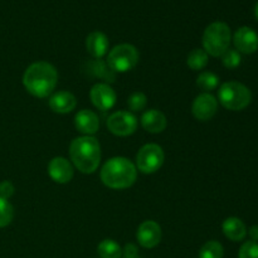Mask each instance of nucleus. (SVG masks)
Segmentation results:
<instances>
[{
  "label": "nucleus",
  "instance_id": "obj_31",
  "mask_svg": "<svg viewBox=\"0 0 258 258\" xmlns=\"http://www.w3.org/2000/svg\"><path fill=\"white\" fill-rule=\"evenodd\" d=\"M254 15H256V19L258 20V2H257V4L254 5Z\"/></svg>",
  "mask_w": 258,
  "mask_h": 258
},
{
  "label": "nucleus",
  "instance_id": "obj_23",
  "mask_svg": "<svg viewBox=\"0 0 258 258\" xmlns=\"http://www.w3.org/2000/svg\"><path fill=\"white\" fill-rule=\"evenodd\" d=\"M224 248L218 241H208L202 246L199 258H223Z\"/></svg>",
  "mask_w": 258,
  "mask_h": 258
},
{
  "label": "nucleus",
  "instance_id": "obj_29",
  "mask_svg": "<svg viewBox=\"0 0 258 258\" xmlns=\"http://www.w3.org/2000/svg\"><path fill=\"white\" fill-rule=\"evenodd\" d=\"M138 247L133 243L126 244L125 248L122 249L123 258H138Z\"/></svg>",
  "mask_w": 258,
  "mask_h": 258
},
{
  "label": "nucleus",
  "instance_id": "obj_1",
  "mask_svg": "<svg viewBox=\"0 0 258 258\" xmlns=\"http://www.w3.org/2000/svg\"><path fill=\"white\" fill-rule=\"evenodd\" d=\"M58 82V72L48 62H35L25 70L23 85L32 96L45 98L53 93Z\"/></svg>",
  "mask_w": 258,
  "mask_h": 258
},
{
  "label": "nucleus",
  "instance_id": "obj_3",
  "mask_svg": "<svg viewBox=\"0 0 258 258\" xmlns=\"http://www.w3.org/2000/svg\"><path fill=\"white\" fill-rule=\"evenodd\" d=\"M101 180L111 189H127L138 178V169L131 160L123 156L111 158L103 164L101 169Z\"/></svg>",
  "mask_w": 258,
  "mask_h": 258
},
{
  "label": "nucleus",
  "instance_id": "obj_6",
  "mask_svg": "<svg viewBox=\"0 0 258 258\" xmlns=\"http://www.w3.org/2000/svg\"><path fill=\"white\" fill-rule=\"evenodd\" d=\"M139 50L128 43L118 44L110 50L107 57V64L113 72H130L139 63Z\"/></svg>",
  "mask_w": 258,
  "mask_h": 258
},
{
  "label": "nucleus",
  "instance_id": "obj_21",
  "mask_svg": "<svg viewBox=\"0 0 258 258\" xmlns=\"http://www.w3.org/2000/svg\"><path fill=\"white\" fill-rule=\"evenodd\" d=\"M97 252L101 258H121L122 248L113 239H103L97 247Z\"/></svg>",
  "mask_w": 258,
  "mask_h": 258
},
{
  "label": "nucleus",
  "instance_id": "obj_7",
  "mask_svg": "<svg viewBox=\"0 0 258 258\" xmlns=\"http://www.w3.org/2000/svg\"><path fill=\"white\" fill-rule=\"evenodd\" d=\"M164 151L158 144H146L136 154V169L143 174H154L163 166Z\"/></svg>",
  "mask_w": 258,
  "mask_h": 258
},
{
  "label": "nucleus",
  "instance_id": "obj_15",
  "mask_svg": "<svg viewBox=\"0 0 258 258\" xmlns=\"http://www.w3.org/2000/svg\"><path fill=\"white\" fill-rule=\"evenodd\" d=\"M75 126L83 136H92L100 128V118L93 111L81 110L75 116Z\"/></svg>",
  "mask_w": 258,
  "mask_h": 258
},
{
  "label": "nucleus",
  "instance_id": "obj_28",
  "mask_svg": "<svg viewBox=\"0 0 258 258\" xmlns=\"http://www.w3.org/2000/svg\"><path fill=\"white\" fill-rule=\"evenodd\" d=\"M15 191V188L14 185H13L12 181H2L0 183V197L4 199H9L10 197H13V194H14Z\"/></svg>",
  "mask_w": 258,
  "mask_h": 258
},
{
  "label": "nucleus",
  "instance_id": "obj_2",
  "mask_svg": "<svg viewBox=\"0 0 258 258\" xmlns=\"http://www.w3.org/2000/svg\"><path fill=\"white\" fill-rule=\"evenodd\" d=\"M72 165L83 174H92L97 170L101 161L100 143L93 136H80L70 145Z\"/></svg>",
  "mask_w": 258,
  "mask_h": 258
},
{
  "label": "nucleus",
  "instance_id": "obj_20",
  "mask_svg": "<svg viewBox=\"0 0 258 258\" xmlns=\"http://www.w3.org/2000/svg\"><path fill=\"white\" fill-rule=\"evenodd\" d=\"M209 55L208 53L204 49H201V48H196V49L191 50L188 54V58H186V64L190 70L193 71H201L204 70L208 64Z\"/></svg>",
  "mask_w": 258,
  "mask_h": 258
},
{
  "label": "nucleus",
  "instance_id": "obj_10",
  "mask_svg": "<svg viewBox=\"0 0 258 258\" xmlns=\"http://www.w3.org/2000/svg\"><path fill=\"white\" fill-rule=\"evenodd\" d=\"M93 106L100 111H108L115 106L116 92L108 83H96L90 91Z\"/></svg>",
  "mask_w": 258,
  "mask_h": 258
},
{
  "label": "nucleus",
  "instance_id": "obj_30",
  "mask_svg": "<svg viewBox=\"0 0 258 258\" xmlns=\"http://www.w3.org/2000/svg\"><path fill=\"white\" fill-rule=\"evenodd\" d=\"M249 237H251L252 241L257 242L258 241V226H252L251 228H249Z\"/></svg>",
  "mask_w": 258,
  "mask_h": 258
},
{
  "label": "nucleus",
  "instance_id": "obj_24",
  "mask_svg": "<svg viewBox=\"0 0 258 258\" xmlns=\"http://www.w3.org/2000/svg\"><path fill=\"white\" fill-rule=\"evenodd\" d=\"M14 217V208L8 199L0 197V228L9 226Z\"/></svg>",
  "mask_w": 258,
  "mask_h": 258
},
{
  "label": "nucleus",
  "instance_id": "obj_26",
  "mask_svg": "<svg viewBox=\"0 0 258 258\" xmlns=\"http://www.w3.org/2000/svg\"><path fill=\"white\" fill-rule=\"evenodd\" d=\"M242 62L241 53L236 49H227L226 52L222 54V63L226 68L228 70H234V68L238 67Z\"/></svg>",
  "mask_w": 258,
  "mask_h": 258
},
{
  "label": "nucleus",
  "instance_id": "obj_13",
  "mask_svg": "<svg viewBox=\"0 0 258 258\" xmlns=\"http://www.w3.org/2000/svg\"><path fill=\"white\" fill-rule=\"evenodd\" d=\"M233 43L236 50L244 54H252L258 49V34L249 27H241L233 35Z\"/></svg>",
  "mask_w": 258,
  "mask_h": 258
},
{
  "label": "nucleus",
  "instance_id": "obj_19",
  "mask_svg": "<svg viewBox=\"0 0 258 258\" xmlns=\"http://www.w3.org/2000/svg\"><path fill=\"white\" fill-rule=\"evenodd\" d=\"M88 72L98 78H102L106 82H113L115 81V73L108 67L107 62H102L101 59H93L88 62Z\"/></svg>",
  "mask_w": 258,
  "mask_h": 258
},
{
  "label": "nucleus",
  "instance_id": "obj_22",
  "mask_svg": "<svg viewBox=\"0 0 258 258\" xmlns=\"http://www.w3.org/2000/svg\"><path fill=\"white\" fill-rule=\"evenodd\" d=\"M219 85V77L213 72H202L197 77V86L204 92L209 93L216 90Z\"/></svg>",
  "mask_w": 258,
  "mask_h": 258
},
{
  "label": "nucleus",
  "instance_id": "obj_25",
  "mask_svg": "<svg viewBox=\"0 0 258 258\" xmlns=\"http://www.w3.org/2000/svg\"><path fill=\"white\" fill-rule=\"evenodd\" d=\"M148 105V97L144 92H134L131 93L130 97L127 98V106L131 111L138 112V111H143Z\"/></svg>",
  "mask_w": 258,
  "mask_h": 258
},
{
  "label": "nucleus",
  "instance_id": "obj_9",
  "mask_svg": "<svg viewBox=\"0 0 258 258\" xmlns=\"http://www.w3.org/2000/svg\"><path fill=\"white\" fill-rule=\"evenodd\" d=\"M218 110V100L211 93H201L196 97L191 105L193 116L199 121H208Z\"/></svg>",
  "mask_w": 258,
  "mask_h": 258
},
{
  "label": "nucleus",
  "instance_id": "obj_16",
  "mask_svg": "<svg viewBox=\"0 0 258 258\" xmlns=\"http://www.w3.org/2000/svg\"><path fill=\"white\" fill-rule=\"evenodd\" d=\"M108 47H110V42L105 33L96 30V32L90 33L86 38V49L95 59H101L103 55L107 54Z\"/></svg>",
  "mask_w": 258,
  "mask_h": 258
},
{
  "label": "nucleus",
  "instance_id": "obj_5",
  "mask_svg": "<svg viewBox=\"0 0 258 258\" xmlns=\"http://www.w3.org/2000/svg\"><path fill=\"white\" fill-rule=\"evenodd\" d=\"M219 103L231 111H242L251 103L252 93L243 83L231 81L226 82L218 90Z\"/></svg>",
  "mask_w": 258,
  "mask_h": 258
},
{
  "label": "nucleus",
  "instance_id": "obj_27",
  "mask_svg": "<svg viewBox=\"0 0 258 258\" xmlns=\"http://www.w3.org/2000/svg\"><path fill=\"white\" fill-rule=\"evenodd\" d=\"M238 258H258V242H244L239 248Z\"/></svg>",
  "mask_w": 258,
  "mask_h": 258
},
{
  "label": "nucleus",
  "instance_id": "obj_11",
  "mask_svg": "<svg viewBox=\"0 0 258 258\" xmlns=\"http://www.w3.org/2000/svg\"><path fill=\"white\" fill-rule=\"evenodd\" d=\"M48 174L55 183L67 184L75 175V166L68 159L63 156H55L48 164Z\"/></svg>",
  "mask_w": 258,
  "mask_h": 258
},
{
  "label": "nucleus",
  "instance_id": "obj_4",
  "mask_svg": "<svg viewBox=\"0 0 258 258\" xmlns=\"http://www.w3.org/2000/svg\"><path fill=\"white\" fill-rule=\"evenodd\" d=\"M231 40L232 32L229 25L224 22H214L204 30L202 43L208 55L222 57V54L229 49Z\"/></svg>",
  "mask_w": 258,
  "mask_h": 258
},
{
  "label": "nucleus",
  "instance_id": "obj_18",
  "mask_svg": "<svg viewBox=\"0 0 258 258\" xmlns=\"http://www.w3.org/2000/svg\"><path fill=\"white\" fill-rule=\"evenodd\" d=\"M222 231L224 236L233 242H241L247 236V227L243 221L237 217H229L222 224Z\"/></svg>",
  "mask_w": 258,
  "mask_h": 258
},
{
  "label": "nucleus",
  "instance_id": "obj_12",
  "mask_svg": "<svg viewBox=\"0 0 258 258\" xmlns=\"http://www.w3.org/2000/svg\"><path fill=\"white\" fill-rule=\"evenodd\" d=\"M161 227L154 221H145L139 226L136 239L144 248H154L161 241Z\"/></svg>",
  "mask_w": 258,
  "mask_h": 258
},
{
  "label": "nucleus",
  "instance_id": "obj_14",
  "mask_svg": "<svg viewBox=\"0 0 258 258\" xmlns=\"http://www.w3.org/2000/svg\"><path fill=\"white\" fill-rule=\"evenodd\" d=\"M48 106L55 113H70L77 106V98L68 91H58L50 95Z\"/></svg>",
  "mask_w": 258,
  "mask_h": 258
},
{
  "label": "nucleus",
  "instance_id": "obj_8",
  "mask_svg": "<svg viewBox=\"0 0 258 258\" xmlns=\"http://www.w3.org/2000/svg\"><path fill=\"white\" fill-rule=\"evenodd\" d=\"M106 126L111 134L125 138V136L133 135L136 131L138 118L133 112H128V111H117L108 116Z\"/></svg>",
  "mask_w": 258,
  "mask_h": 258
},
{
  "label": "nucleus",
  "instance_id": "obj_17",
  "mask_svg": "<svg viewBox=\"0 0 258 258\" xmlns=\"http://www.w3.org/2000/svg\"><path fill=\"white\" fill-rule=\"evenodd\" d=\"M141 126L144 130L150 134H160L166 128L168 121H166L165 115L161 111L151 108V110L145 111L141 116Z\"/></svg>",
  "mask_w": 258,
  "mask_h": 258
}]
</instances>
